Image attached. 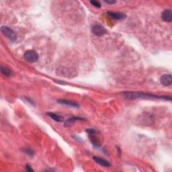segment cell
I'll use <instances>...</instances> for the list:
<instances>
[{
    "label": "cell",
    "mask_w": 172,
    "mask_h": 172,
    "mask_svg": "<svg viewBox=\"0 0 172 172\" xmlns=\"http://www.w3.org/2000/svg\"><path fill=\"white\" fill-rule=\"evenodd\" d=\"M125 98L128 99H136V98H159V99H165L167 100H171V98L163 97V96H157L147 93H139V92H125L123 93Z\"/></svg>",
    "instance_id": "6da1fadb"
},
{
    "label": "cell",
    "mask_w": 172,
    "mask_h": 172,
    "mask_svg": "<svg viewBox=\"0 0 172 172\" xmlns=\"http://www.w3.org/2000/svg\"><path fill=\"white\" fill-rule=\"evenodd\" d=\"M56 73L59 76L71 78L76 76L77 73L74 69L67 67H59L56 70Z\"/></svg>",
    "instance_id": "7a4b0ae2"
},
{
    "label": "cell",
    "mask_w": 172,
    "mask_h": 172,
    "mask_svg": "<svg viewBox=\"0 0 172 172\" xmlns=\"http://www.w3.org/2000/svg\"><path fill=\"white\" fill-rule=\"evenodd\" d=\"M1 32L7 38L12 42L16 41L17 40V34L13 29L10 28L8 26H3L1 28Z\"/></svg>",
    "instance_id": "3957f363"
},
{
    "label": "cell",
    "mask_w": 172,
    "mask_h": 172,
    "mask_svg": "<svg viewBox=\"0 0 172 172\" xmlns=\"http://www.w3.org/2000/svg\"><path fill=\"white\" fill-rule=\"evenodd\" d=\"M24 58L28 62L33 63L36 62L38 59H39V55L34 50H29L25 52L24 54Z\"/></svg>",
    "instance_id": "277c9868"
},
{
    "label": "cell",
    "mask_w": 172,
    "mask_h": 172,
    "mask_svg": "<svg viewBox=\"0 0 172 172\" xmlns=\"http://www.w3.org/2000/svg\"><path fill=\"white\" fill-rule=\"evenodd\" d=\"M92 31L93 34L98 36H103V35L106 34V32H107L106 30L105 29V28L102 26V25H100V24H97V25H94V26H93L92 28Z\"/></svg>",
    "instance_id": "5b68a950"
},
{
    "label": "cell",
    "mask_w": 172,
    "mask_h": 172,
    "mask_svg": "<svg viewBox=\"0 0 172 172\" xmlns=\"http://www.w3.org/2000/svg\"><path fill=\"white\" fill-rule=\"evenodd\" d=\"M161 83L164 86H169L171 85L172 78L170 74H165L161 76L160 79Z\"/></svg>",
    "instance_id": "8992f818"
},
{
    "label": "cell",
    "mask_w": 172,
    "mask_h": 172,
    "mask_svg": "<svg viewBox=\"0 0 172 172\" xmlns=\"http://www.w3.org/2000/svg\"><path fill=\"white\" fill-rule=\"evenodd\" d=\"M93 160L101 166L105 167V168H109V167L111 166V164L109 161H108L103 158L98 157H93Z\"/></svg>",
    "instance_id": "52a82bcc"
},
{
    "label": "cell",
    "mask_w": 172,
    "mask_h": 172,
    "mask_svg": "<svg viewBox=\"0 0 172 172\" xmlns=\"http://www.w3.org/2000/svg\"><path fill=\"white\" fill-rule=\"evenodd\" d=\"M161 17L163 21L167 22H171L172 21V13L171 9H165L161 14Z\"/></svg>",
    "instance_id": "ba28073f"
},
{
    "label": "cell",
    "mask_w": 172,
    "mask_h": 172,
    "mask_svg": "<svg viewBox=\"0 0 172 172\" xmlns=\"http://www.w3.org/2000/svg\"><path fill=\"white\" fill-rule=\"evenodd\" d=\"M107 14L110 17L114 20H122L126 17V15L120 12H108Z\"/></svg>",
    "instance_id": "9c48e42d"
},
{
    "label": "cell",
    "mask_w": 172,
    "mask_h": 172,
    "mask_svg": "<svg viewBox=\"0 0 172 172\" xmlns=\"http://www.w3.org/2000/svg\"><path fill=\"white\" fill-rule=\"evenodd\" d=\"M78 120H85V119L84 118H80V117H71L69 118H68V119L65 121L64 125L65 126H71L75 122H76V121H78Z\"/></svg>",
    "instance_id": "30bf717a"
},
{
    "label": "cell",
    "mask_w": 172,
    "mask_h": 172,
    "mask_svg": "<svg viewBox=\"0 0 172 172\" xmlns=\"http://www.w3.org/2000/svg\"><path fill=\"white\" fill-rule=\"evenodd\" d=\"M47 115L49 116L50 118H52L55 121L59 122H61L63 121V118L60 115L57 114L56 113H53V112H48Z\"/></svg>",
    "instance_id": "8fae6325"
},
{
    "label": "cell",
    "mask_w": 172,
    "mask_h": 172,
    "mask_svg": "<svg viewBox=\"0 0 172 172\" xmlns=\"http://www.w3.org/2000/svg\"><path fill=\"white\" fill-rule=\"evenodd\" d=\"M58 103H60V104L71 106V107H75V108L79 107V104H78V103H77L76 102H71V101L60 100H58Z\"/></svg>",
    "instance_id": "7c38bea8"
},
{
    "label": "cell",
    "mask_w": 172,
    "mask_h": 172,
    "mask_svg": "<svg viewBox=\"0 0 172 172\" xmlns=\"http://www.w3.org/2000/svg\"><path fill=\"white\" fill-rule=\"evenodd\" d=\"M1 72L2 74H4L7 77L11 76V75L13 74V72H12V70L7 69L6 67H4L3 66L1 67Z\"/></svg>",
    "instance_id": "4fadbf2b"
},
{
    "label": "cell",
    "mask_w": 172,
    "mask_h": 172,
    "mask_svg": "<svg viewBox=\"0 0 172 172\" xmlns=\"http://www.w3.org/2000/svg\"><path fill=\"white\" fill-rule=\"evenodd\" d=\"M90 4H92L94 7H98V8H100V7H101L100 3L99 1H94V0H92V1H90Z\"/></svg>",
    "instance_id": "5bb4252c"
},
{
    "label": "cell",
    "mask_w": 172,
    "mask_h": 172,
    "mask_svg": "<svg viewBox=\"0 0 172 172\" xmlns=\"http://www.w3.org/2000/svg\"><path fill=\"white\" fill-rule=\"evenodd\" d=\"M24 151L25 153H26V154H28V155H34V152H33V151L31 149H30V148H26V149H24Z\"/></svg>",
    "instance_id": "9a60e30c"
},
{
    "label": "cell",
    "mask_w": 172,
    "mask_h": 172,
    "mask_svg": "<svg viewBox=\"0 0 172 172\" xmlns=\"http://www.w3.org/2000/svg\"><path fill=\"white\" fill-rule=\"evenodd\" d=\"M25 168H26V170L27 171H34V170H33V169H32L31 167H30L29 165H26V167H25Z\"/></svg>",
    "instance_id": "2e32d148"
},
{
    "label": "cell",
    "mask_w": 172,
    "mask_h": 172,
    "mask_svg": "<svg viewBox=\"0 0 172 172\" xmlns=\"http://www.w3.org/2000/svg\"><path fill=\"white\" fill-rule=\"evenodd\" d=\"M104 2L108 4H114L116 3V1H113V0H112V1H110V0H108V1L107 0H104Z\"/></svg>",
    "instance_id": "e0dca14e"
}]
</instances>
